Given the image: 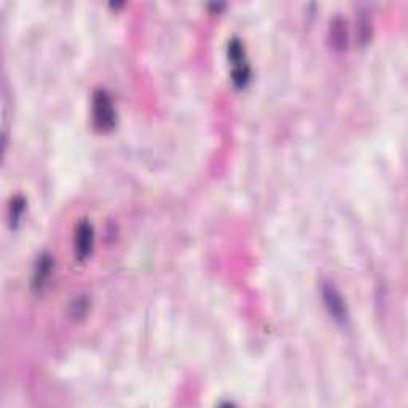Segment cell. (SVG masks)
Here are the masks:
<instances>
[{
    "label": "cell",
    "mask_w": 408,
    "mask_h": 408,
    "mask_svg": "<svg viewBox=\"0 0 408 408\" xmlns=\"http://www.w3.org/2000/svg\"><path fill=\"white\" fill-rule=\"evenodd\" d=\"M93 246H95V231H93L91 224L88 222H81L77 226L75 231V254L80 260H85L91 255Z\"/></svg>",
    "instance_id": "obj_2"
},
{
    "label": "cell",
    "mask_w": 408,
    "mask_h": 408,
    "mask_svg": "<svg viewBox=\"0 0 408 408\" xmlns=\"http://www.w3.org/2000/svg\"><path fill=\"white\" fill-rule=\"evenodd\" d=\"M50 268H51V260L48 257H43L42 260L39 262L37 266V276H35V284H43L46 281V278L50 275Z\"/></svg>",
    "instance_id": "obj_4"
},
{
    "label": "cell",
    "mask_w": 408,
    "mask_h": 408,
    "mask_svg": "<svg viewBox=\"0 0 408 408\" xmlns=\"http://www.w3.org/2000/svg\"><path fill=\"white\" fill-rule=\"evenodd\" d=\"M93 120L99 131H110L115 126L117 112L108 93L97 91L93 97Z\"/></svg>",
    "instance_id": "obj_1"
},
{
    "label": "cell",
    "mask_w": 408,
    "mask_h": 408,
    "mask_svg": "<svg viewBox=\"0 0 408 408\" xmlns=\"http://www.w3.org/2000/svg\"><path fill=\"white\" fill-rule=\"evenodd\" d=\"M322 297H324L325 304H327L330 316H332L337 322H344L346 318H348V314H346L344 302L342 295L337 292V289L330 286V284H325L322 287Z\"/></svg>",
    "instance_id": "obj_3"
}]
</instances>
